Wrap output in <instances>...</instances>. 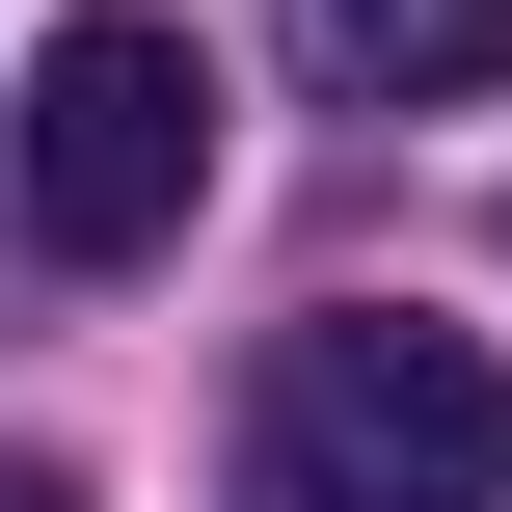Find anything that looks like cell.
Wrapping results in <instances>:
<instances>
[{"mask_svg":"<svg viewBox=\"0 0 512 512\" xmlns=\"http://www.w3.org/2000/svg\"><path fill=\"white\" fill-rule=\"evenodd\" d=\"M243 512H512V351L486 324H270L243 378Z\"/></svg>","mask_w":512,"mask_h":512,"instance_id":"6da1fadb","label":"cell"},{"mask_svg":"<svg viewBox=\"0 0 512 512\" xmlns=\"http://www.w3.org/2000/svg\"><path fill=\"white\" fill-rule=\"evenodd\" d=\"M0 189H27V243H54V270H162V243L216 216V54H189L162 0H81V27H27Z\"/></svg>","mask_w":512,"mask_h":512,"instance_id":"7a4b0ae2","label":"cell"},{"mask_svg":"<svg viewBox=\"0 0 512 512\" xmlns=\"http://www.w3.org/2000/svg\"><path fill=\"white\" fill-rule=\"evenodd\" d=\"M297 54L351 108H459V81H512V0H297Z\"/></svg>","mask_w":512,"mask_h":512,"instance_id":"3957f363","label":"cell"},{"mask_svg":"<svg viewBox=\"0 0 512 512\" xmlns=\"http://www.w3.org/2000/svg\"><path fill=\"white\" fill-rule=\"evenodd\" d=\"M0 512H81V486H54V459H0Z\"/></svg>","mask_w":512,"mask_h":512,"instance_id":"277c9868","label":"cell"}]
</instances>
